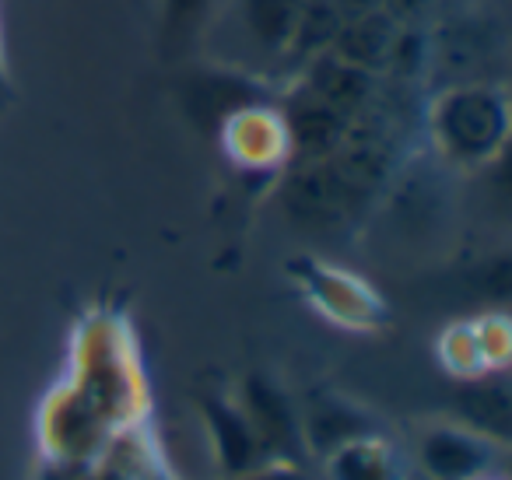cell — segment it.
Masks as SVG:
<instances>
[{
  "label": "cell",
  "instance_id": "30bf717a",
  "mask_svg": "<svg viewBox=\"0 0 512 480\" xmlns=\"http://www.w3.org/2000/svg\"><path fill=\"white\" fill-rule=\"evenodd\" d=\"M327 477L330 480H400L397 466H393V452L379 435L355 438V442L334 449L327 459Z\"/></svg>",
  "mask_w": 512,
  "mask_h": 480
},
{
  "label": "cell",
  "instance_id": "8992f818",
  "mask_svg": "<svg viewBox=\"0 0 512 480\" xmlns=\"http://www.w3.org/2000/svg\"><path fill=\"white\" fill-rule=\"evenodd\" d=\"M200 407H204L221 470L232 473V477H246V473H253L256 466L271 463V452L264 449L256 428L249 424L246 410L232 407V403L218 400V396H204Z\"/></svg>",
  "mask_w": 512,
  "mask_h": 480
},
{
  "label": "cell",
  "instance_id": "5bb4252c",
  "mask_svg": "<svg viewBox=\"0 0 512 480\" xmlns=\"http://www.w3.org/2000/svg\"><path fill=\"white\" fill-rule=\"evenodd\" d=\"M334 4H337V11H341L344 18H351V15H365V11L383 8V0H334Z\"/></svg>",
  "mask_w": 512,
  "mask_h": 480
},
{
  "label": "cell",
  "instance_id": "ba28073f",
  "mask_svg": "<svg viewBox=\"0 0 512 480\" xmlns=\"http://www.w3.org/2000/svg\"><path fill=\"white\" fill-rule=\"evenodd\" d=\"M400 25L386 15L383 8L365 11V15H351L341 22L334 43H330V53L348 64L362 67V71L376 74L386 71V60H390L393 39H397Z\"/></svg>",
  "mask_w": 512,
  "mask_h": 480
},
{
  "label": "cell",
  "instance_id": "8fae6325",
  "mask_svg": "<svg viewBox=\"0 0 512 480\" xmlns=\"http://www.w3.org/2000/svg\"><path fill=\"white\" fill-rule=\"evenodd\" d=\"M344 15L337 11L334 0H302L299 22H295L292 43H288V53L302 60H313L320 53L330 50L337 29H341Z\"/></svg>",
  "mask_w": 512,
  "mask_h": 480
},
{
  "label": "cell",
  "instance_id": "7c38bea8",
  "mask_svg": "<svg viewBox=\"0 0 512 480\" xmlns=\"http://www.w3.org/2000/svg\"><path fill=\"white\" fill-rule=\"evenodd\" d=\"M302 0H246V22L253 29L256 43L278 53L292 43L295 22H299Z\"/></svg>",
  "mask_w": 512,
  "mask_h": 480
},
{
  "label": "cell",
  "instance_id": "9c48e42d",
  "mask_svg": "<svg viewBox=\"0 0 512 480\" xmlns=\"http://www.w3.org/2000/svg\"><path fill=\"white\" fill-rule=\"evenodd\" d=\"M460 424L491 442H505L512 431V393L502 379H477L456 389Z\"/></svg>",
  "mask_w": 512,
  "mask_h": 480
},
{
  "label": "cell",
  "instance_id": "52a82bcc",
  "mask_svg": "<svg viewBox=\"0 0 512 480\" xmlns=\"http://www.w3.org/2000/svg\"><path fill=\"white\" fill-rule=\"evenodd\" d=\"M306 88L313 95H320L323 102H330L334 109H341L348 120H358L369 109L372 92H376V74L362 71V67L348 64V60L334 57L327 50L309 60Z\"/></svg>",
  "mask_w": 512,
  "mask_h": 480
},
{
  "label": "cell",
  "instance_id": "3957f363",
  "mask_svg": "<svg viewBox=\"0 0 512 480\" xmlns=\"http://www.w3.org/2000/svg\"><path fill=\"white\" fill-rule=\"evenodd\" d=\"M418 459L435 480H474L495 459V442L463 424H439V428L425 431Z\"/></svg>",
  "mask_w": 512,
  "mask_h": 480
},
{
  "label": "cell",
  "instance_id": "7a4b0ae2",
  "mask_svg": "<svg viewBox=\"0 0 512 480\" xmlns=\"http://www.w3.org/2000/svg\"><path fill=\"white\" fill-rule=\"evenodd\" d=\"M242 410H246L249 424L256 428L264 449L271 452V459L299 463V456L306 452L302 428H299V410L292 407V400L271 379L249 375L246 393H242Z\"/></svg>",
  "mask_w": 512,
  "mask_h": 480
},
{
  "label": "cell",
  "instance_id": "9a60e30c",
  "mask_svg": "<svg viewBox=\"0 0 512 480\" xmlns=\"http://www.w3.org/2000/svg\"><path fill=\"white\" fill-rule=\"evenodd\" d=\"M0 88H4V60H0Z\"/></svg>",
  "mask_w": 512,
  "mask_h": 480
},
{
  "label": "cell",
  "instance_id": "5b68a950",
  "mask_svg": "<svg viewBox=\"0 0 512 480\" xmlns=\"http://www.w3.org/2000/svg\"><path fill=\"white\" fill-rule=\"evenodd\" d=\"M351 123L355 120H348L341 109H334L320 95L302 88L285 113V137L302 162H316V158L334 155L348 141Z\"/></svg>",
  "mask_w": 512,
  "mask_h": 480
},
{
  "label": "cell",
  "instance_id": "4fadbf2b",
  "mask_svg": "<svg viewBox=\"0 0 512 480\" xmlns=\"http://www.w3.org/2000/svg\"><path fill=\"white\" fill-rule=\"evenodd\" d=\"M242 480H309L302 473L299 463H288V459H271V463L256 466L253 473H246Z\"/></svg>",
  "mask_w": 512,
  "mask_h": 480
},
{
  "label": "cell",
  "instance_id": "6da1fadb",
  "mask_svg": "<svg viewBox=\"0 0 512 480\" xmlns=\"http://www.w3.org/2000/svg\"><path fill=\"white\" fill-rule=\"evenodd\" d=\"M432 127L453 162H488L505 144L509 113L505 99L491 88H453L435 106Z\"/></svg>",
  "mask_w": 512,
  "mask_h": 480
},
{
  "label": "cell",
  "instance_id": "277c9868",
  "mask_svg": "<svg viewBox=\"0 0 512 480\" xmlns=\"http://www.w3.org/2000/svg\"><path fill=\"white\" fill-rule=\"evenodd\" d=\"M299 428L306 452L327 459L330 452L355 442V438L376 435V417L365 407H358L355 400H344L337 393H320L299 414Z\"/></svg>",
  "mask_w": 512,
  "mask_h": 480
}]
</instances>
